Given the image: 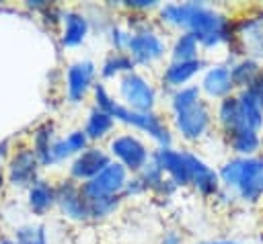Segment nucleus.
I'll use <instances>...</instances> for the list:
<instances>
[{
	"label": "nucleus",
	"instance_id": "f8f14e48",
	"mask_svg": "<svg viewBox=\"0 0 263 244\" xmlns=\"http://www.w3.org/2000/svg\"><path fill=\"white\" fill-rule=\"evenodd\" d=\"M129 178V172L117 164V162H109L95 178H90L88 182L80 185L82 193L86 199H99V197H121L123 187Z\"/></svg>",
	"mask_w": 263,
	"mask_h": 244
},
{
	"label": "nucleus",
	"instance_id": "bb28decb",
	"mask_svg": "<svg viewBox=\"0 0 263 244\" xmlns=\"http://www.w3.org/2000/svg\"><path fill=\"white\" fill-rule=\"evenodd\" d=\"M201 47L195 39V35H191L189 31H181L175 33L171 43H168V59L175 62H189V59H199L201 55Z\"/></svg>",
	"mask_w": 263,
	"mask_h": 244
},
{
	"label": "nucleus",
	"instance_id": "4c0bfd02",
	"mask_svg": "<svg viewBox=\"0 0 263 244\" xmlns=\"http://www.w3.org/2000/svg\"><path fill=\"white\" fill-rule=\"evenodd\" d=\"M158 244H185V236L179 228H166L160 238H158Z\"/></svg>",
	"mask_w": 263,
	"mask_h": 244
},
{
	"label": "nucleus",
	"instance_id": "e433bc0d",
	"mask_svg": "<svg viewBox=\"0 0 263 244\" xmlns=\"http://www.w3.org/2000/svg\"><path fill=\"white\" fill-rule=\"evenodd\" d=\"M242 92H247L259 107H263V68H261V72L255 76V80H253L247 88H242Z\"/></svg>",
	"mask_w": 263,
	"mask_h": 244
},
{
	"label": "nucleus",
	"instance_id": "6ab92c4d",
	"mask_svg": "<svg viewBox=\"0 0 263 244\" xmlns=\"http://www.w3.org/2000/svg\"><path fill=\"white\" fill-rule=\"evenodd\" d=\"M90 146L86 133L82 127H74L62 135H58L49 148V156L45 162V168H55L62 166L66 162H70L74 156H78L82 150H86Z\"/></svg>",
	"mask_w": 263,
	"mask_h": 244
},
{
	"label": "nucleus",
	"instance_id": "4468645a",
	"mask_svg": "<svg viewBox=\"0 0 263 244\" xmlns=\"http://www.w3.org/2000/svg\"><path fill=\"white\" fill-rule=\"evenodd\" d=\"M109 162H111V156L107 148L101 144H90L86 150H82L78 156H74L68 162V178L78 185H84L90 178H95Z\"/></svg>",
	"mask_w": 263,
	"mask_h": 244
},
{
	"label": "nucleus",
	"instance_id": "c85d7f7f",
	"mask_svg": "<svg viewBox=\"0 0 263 244\" xmlns=\"http://www.w3.org/2000/svg\"><path fill=\"white\" fill-rule=\"evenodd\" d=\"M16 244H49L47 228L39 221H25L14 228L10 236Z\"/></svg>",
	"mask_w": 263,
	"mask_h": 244
},
{
	"label": "nucleus",
	"instance_id": "a878e982",
	"mask_svg": "<svg viewBox=\"0 0 263 244\" xmlns=\"http://www.w3.org/2000/svg\"><path fill=\"white\" fill-rule=\"evenodd\" d=\"M55 137H58V125H55L53 119H43L31 131V144L29 146L35 152V156L39 158L43 168H45V162H47V156H49V148H51Z\"/></svg>",
	"mask_w": 263,
	"mask_h": 244
},
{
	"label": "nucleus",
	"instance_id": "a211bd4d",
	"mask_svg": "<svg viewBox=\"0 0 263 244\" xmlns=\"http://www.w3.org/2000/svg\"><path fill=\"white\" fill-rule=\"evenodd\" d=\"M90 33H92V27H90V18L84 8H66L64 10V18H62L60 35H58L62 49H76V47L84 45L86 39L90 37Z\"/></svg>",
	"mask_w": 263,
	"mask_h": 244
},
{
	"label": "nucleus",
	"instance_id": "4be33fe9",
	"mask_svg": "<svg viewBox=\"0 0 263 244\" xmlns=\"http://www.w3.org/2000/svg\"><path fill=\"white\" fill-rule=\"evenodd\" d=\"M214 123H216V131L220 135H228L230 131H236L247 125L242 119V111H240L236 92L214 103Z\"/></svg>",
	"mask_w": 263,
	"mask_h": 244
},
{
	"label": "nucleus",
	"instance_id": "5701e85b",
	"mask_svg": "<svg viewBox=\"0 0 263 244\" xmlns=\"http://www.w3.org/2000/svg\"><path fill=\"white\" fill-rule=\"evenodd\" d=\"M27 209L35 217H43L55 209V180L51 178H37L27 189Z\"/></svg>",
	"mask_w": 263,
	"mask_h": 244
},
{
	"label": "nucleus",
	"instance_id": "0eeeda50",
	"mask_svg": "<svg viewBox=\"0 0 263 244\" xmlns=\"http://www.w3.org/2000/svg\"><path fill=\"white\" fill-rule=\"evenodd\" d=\"M105 148L111 160L121 164L129 174H138L152 160V150H154L148 146V141L140 133L129 129L115 131L111 139L105 144Z\"/></svg>",
	"mask_w": 263,
	"mask_h": 244
},
{
	"label": "nucleus",
	"instance_id": "f704fd0d",
	"mask_svg": "<svg viewBox=\"0 0 263 244\" xmlns=\"http://www.w3.org/2000/svg\"><path fill=\"white\" fill-rule=\"evenodd\" d=\"M64 6H60V4H53V2H49V6L41 12V16H43V23L49 27V29H60L62 27V18H64Z\"/></svg>",
	"mask_w": 263,
	"mask_h": 244
},
{
	"label": "nucleus",
	"instance_id": "39448f33",
	"mask_svg": "<svg viewBox=\"0 0 263 244\" xmlns=\"http://www.w3.org/2000/svg\"><path fill=\"white\" fill-rule=\"evenodd\" d=\"M226 49L230 59L251 57L263 64V6L245 8L232 16V41Z\"/></svg>",
	"mask_w": 263,
	"mask_h": 244
},
{
	"label": "nucleus",
	"instance_id": "c9c22d12",
	"mask_svg": "<svg viewBox=\"0 0 263 244\" xmlns=\"http://www.w3.org/2000/svg\"><path fill=\"white\" fill-rule=\"evenodd\" d=\"M142 195H148L144 182L138 178V174H129V178H127V182H125V187H123L121 199H123V201H125V199H138V197H142Z\"/></svg>",
	"mask_w": 263,
	"mask_h": 244
},
{
	"label": "nucleus",
	"instance_id": "f257e3e1",
	"mask_svg": "<svg viewBox=\"0 0 263 244\" xmlns=\"http://www.w3.org/2000/svg\"><path fill=\"white\" fill-rule=\"evenodd\" d=\"M156 25L166 31H189L201 51L228 47L232 41V14L208 2H164L156 10Z\"/></svg>",
	"mask_w": 263,
	"mask_h": 244
},
{
	"label": "nucleus",
	"instance_id": "f3484780",
	"mask_svg": "<svg viewBox=\"0 0 263 244\" xmlns=\"http://www.w3.org/2000/svg\"><path fill=\"white\" fill-rule=\"evenodd\" d=\"M152 162L164 172V176H168L179 189H187L191 185V176H189V162H187V152L185 148H175V146H166V148H154L152 150Z\"/></svg>",
	"mask_w": 263,
	"mask_h": 244
},
{
	"label": "nucleus",
	"instance_id": "6e6552de",
	"mask_svg": "<svg viewBox=\"0 0 263 244\" xmlns=\"http://www.w3.org/2000/svg\"><path fill=\"white\" fill-rule=\"evenodd\" d=\"M125 53L132 57L136 68H154L162 66L168 59V39L166 33L156 25L152 29H144L132 33Z\"/></svg>",
	"mask_w": 263,
	"mask_h": 244
},
{
	"label": "nucleus",
	"instance_id": "79ce46f5",
	"mask_svg": "<svg viewBox=\"0 0 263 244\" xmlns=\"http://www.w3.org/2000/svg\"><path fill=\"white\" fill-rule=\"evenodd\" d=\"M0 244H16V242H14L12 238H2V240H0Z\"/></svg>",
	"mask_w": 263,
	"mask_h": 244
},
{
	"label": "nucleus",
	"instance_id": "7ed1b4c3",
	"mask_svg": "<svg viewBox=\"0 0 263 244\" xmlns=\"http://www.w3.org/2000/svg\"><path fill=\"white\" fill-rule=\"evenodd\" d=\"M90 105L107 111L117 125L127 127L129 131L140 133L144 139H150L154 144V148H166L173 146L175 135L171 131L168 119L158 113V111H150V113H142V111H132L127 107H123L117 96L111 92V88L105 82H97L92 92H90Z\"/></svg>",
	"mask_w": 263,
	"mask_h": 244
},
{
	"label": "nucleus",
	"instance_id": "2f4dec72",
	"mask_svg": "<svg viewBox=\"0 0 263 244\" xmlns=\"http://www.w3.org/2000/svg\"><path fill=\"white\" fill-rule=\"evenodd\" d=\"M105 35H107V41L111 45V51H125L127 49V43H129V37H132V31L123 23H117L115 21Z\"/></svg>",
	"mask_w": 263,
	"mask_h": 244
},
{
	"label": "nucleus",
	"instance_id": "b1692460",
	"mask_svg": "<svg viewBox=\"0 0 263 244\" xmlns=\"http://www.w3.org/2000/svg\"><path fill=\"white\" fill-rule=\"evenodd\" d=\"M138 178L144 182L146 191H148L150 195L158 197V199H168V197H173V195L179 191V187H177L168 176H164V172H162L152 160L138 172Z\"/></svg>",
	"mask_w": 263,
	"mask_h": 244
},
{
	"label": "nucleus",
	"instance_id": "ea45409f",
	"mask_svg": "<svg viewBox=\"0 0 263 244\" xmlns=\"http://www.w3.org/2000/svg\"><path fill=\"white\" fill-rule=\"evenodd\" d=\"M195 244H242L238 240H230V238H224V240H201V242H195Z\"/></svg>",
	"mask_w": 263,
	"mask_h": 244
},
{
	"label": "nucleus",
	"instance_id": "20e7f679",
	"mask_svg": "<svg viewBox=\"0 0 263 244\" xmlns=\"http://www.w3.org/2000/svg\"><path fill=\"white\" fill-rule=\"evenodd\" d=\"M222 189L230 191L236 201L245 205H259L263 201V152L240 158L230 156L218 166Z\"/></svg>",
	"mask_w": 263,
	"mask_h": 244
},
{
	"label": "nucleus",
	"instance_id": "412c9836",
	"mask_svg": "<svg viewBox=\"0 0 263 244\" xmlns=\"http://www.w3.org/2000/svg\"><path fill=\"white\" fill-rule=\"evenodd\" d=\"M226 150L232 156H240V158H249V156H257L263 150V135L261 131L253 129V127H240L236 131H230L228 135H222Z\"/></svg>",
	"mask_w": 263,
	"mask_h": 244
},
{
	"label": "nucleus",
	"instance_id": "cd10ccee",
	"mask_svg": "<svg viewBox=\"0 0 263 244\" xmlns=\"http://www.w3.org/2000/svg\"><path fill=\"white\" fill-rule=\"evenodd\" d=\"M228 68H230L232 84H234V88L238 92V90L247 88L255 80V76L261 72L263 64H259V62H255L251 57H236V59H230L228 62Z\"/></svg>",
	"mask_w": 263,
	"mask_h": 244
},
{
	"label": "nucleus",
	"instance_id": "dca6fc26",
	"mask_svg": "<svg viewBox=\"0 0 263 244\" xmlns=\"http://www.w3.org/2000/svg\"><path fill=\"white\" fill-rule=\"evenodd\" d=\"M199 92L208 103H218L230 94L236 92L232 78H230V68L228 62H212L199 76Z\"/></svg>",
	"mask_w": 263,
	"mask_h": 244
},
{
	"label": "nucleus",
	"instance_id": "a19ab883",
	"mask_svg": "<svg viewBox=\"0 0 263 244\" xmlns=\"http://www.w3.org/2000/svg\"><path fill=\"white\" fill-rule=\"evenodd\" d=\"M4 185H6V168L0 164V191L4 189Z\"/></svg>",
	"mask_w": 263,
	"mask_h": 244
},
{
	"label": "nucleus",
	"instance_id": "2eb2a0df",
	"mask_svg": "<svg viewBox=\"0 0 263 244\" xmlns=\"http://www.w3.org/2000/svg\"><path fill=\"white\" fill-rule=\"evenodd\" d=\"M187 152V162H189V176H191V189L201 197V199H216V195L222 191L220 174L218 168H214L208 160H203L197 152L191 148H185Z\"/></svg>",
	"mask_w": 263,
	"mask_h": 244
},
{
	"label": "nucleus",
	"instance_id": "1a4fd4ad",
	"mask_svg": "<svg viewBox=\"0 0 263 244\" xmlns=\"http://www.w3.org/2000/svg\"><path fill=\"white\" fill-rule=\"evenodd\" d=\"M99 82V66L88 57L70 62L64 70V96L70 105H82Z\"/></svg>",
	"mask_w": 263,
	"mask_h": 244
},
{
	"label": "nucleus",
	"instance_id": "c756f323",
	"mask_svg": "<svg viewBox=\"0 0 263 244\" xmlns=\"http://www.w3.org/2000/svg\"><path fill=\"white\" fill-rule=\"evenodd\" d=\"M88 201V213L90 221H107L111 219L123 205L121 197H99V199H86Z\"/></svg>",
	"mask_w": 263,
	"mask_h": 244
},
{
	"label": "nucleus",
	"instance_id": "7c9ffc66",
	"mask_svg": "<svg viewBox=\"0 0 263 244\" xmlns=\"http://www.w3.org/2000/svg\"><path fill=\"white\" fill-rule=\"evenodd\" d=\"M236 98H238V105H240V111H242V119L249 127L257 129V131H263V107H259L247 92L238 90L236 92Z\"/></svg>",
	"mask_w": 263,
	"mask_h": 244
},
{
	"label": "nucleus",
	"instance_id": "aec40b11",
	"mask_svg": "<svg viewBox=\"0 0 263 244\" xmlns=\"http://www.w3.org/2000/svg\"><path fill=\"white\" fill-rule=\"evenodd\" d=\"M115 127H117V123L107 111H103L95 105H90L86 109L82 129H84L90 144H101V146L107 144L111 139V135L115 133Z\"/></svg>",
	"mask_w": 263,
	"mask_h": 244
},
{
	"label": "nucleus",
	"instance_id": "9b49d317",
	"mask_svg": "<svg viewBox=\"0 0 263 244\" xmlns=\"http://www.w3.org/2000/svg\"><path fill=\"white\" fill-rule=\"evenodd\" d=\"M55 209L66 221L72 223H88L90 213H88V201L80 189L78 182L70 180L68 176L60 178L55 182Z\"/></svg>",
	"mask_w": 263,
	"mask_h": 244
},
{
	"label": "nucleus",
	"instance_id": "f03ea898",
	"mask_svg": "<svg viewBox=\"0 0 263 244\" xmlns=\"http://www.w3.org/2000/svg\"><path fill=\"white\" fill-rule=\"evenodd\" d=\"M166 115L173 135L187 146L201 144L216 131L214 105L201 96L197 84L166 92Z\"/></svg>",
	"mask_w": 263,
	"mask_h": 244
},
{
	"label": "nucleus",
	"instance_id": "9d476101",
	"mask_svg": "<svg viewBox=\"0 0 263 244\" xmlns=\"http://www.w3.org/2000/svg\"><path fill=\"white\" fill-rule=\"evenodd\" d=\"M41 162L29 144L18 146L10 152L6 160V182L14 189H29L37 178H41Z\"/></svg>",
	"mask_w": 263,
	"mask_h": 244
},
{
	"label": "nucleus",
	"instance_id": "473e14b6",
	"mask_svg": "<svg viewBox=\"0 0 263 244\" xmlns=\"http://www.w3.org/2000/svg\"><path fill=\"white\" fill-rule=\"evenodd\" d=\"M132 33L144 31V29H152L156 27V18H152L150 14L144 12H123V21H121Z\"/></svg>",
	"mask_w": 263,
	"mask_h": 244
},
{
	"label": "nucleus",
	"instance_id": "ddd939ff",
	"mask_svg": "<svg viewBox=\"0 0 263 244\" xmlns=\"http://www.w3.org/2000/svg\"><path fill=\"white\" fill-rule=\"evenodd\" d=\"M208 59L199 57V59H189V62H175V59H166L160 66V74H158V84L164 92H173L179 90L183 86H189L197 76H201V72L208 68Z\"/></svg>",
	"mask_w": 263,
	"mask_h": 244
},
{
	"label": "nucleus",
	"instance_id": "393cba45",
	"mask_svg": "<svg viewBox=\"0 0 263 244\" xmlns=\"http://www.w3.org/2000/svg\"><path fill=\"white\" fill-rule=\"evenodd\" d=\"M134 70H138V68L125 51H109L103 57L101 66H99V80L105 82V84L107 82H117L121 76L134 72Z\"/></svg>",
	"mask_w": 263,
	"mask_h": 244
},
{
	"label": "nucleus",
	"instance_id": "58836bf2",
	"mask_svg": "<svg viewBox=\"0 0 263 244\" xmlns=\"http://www.w3.org/2000/svg\"><path fill=\"white\" fill-rule=\"evenodd\" d=\"M25 6L29 8V10H33V12H43L47 6H49V2L47 0H29V2H25Z\"/></svg>",
	"mask_w": 263,
	"mask_h": 244
},
{
	"label": "nucleus",
	"instance_id": "423d86ee",
	"mask_svg": "<svg viewBox=\"0 0 263 244\" xmlns=\"http://www.w3.org/2000/svg\"><path fill=\"white\" fill-rule=\"evenodd\" d=\"M115 96L123 107L132 111L150 113L158 109L160 90L148 74L134 70L115 82Z\"/></svg>",
	"mask_w": 263,
	"mask_h": 244
},
{
	"label": "nucleus",
	"instance_id": "72a5a7b5",
	"mask_svg": "<svg viewBox=\"0 0 263 244\" xmlns=\"http://www.w3.org/2000/svg\"><path fill=\"white\" fill-rule=\"evenodd\" d=\"M119 10L123 12H144V14H150V12H156L160 8V2L156 0H123L121 4H117Z\"/></svg>",
	"mask_w": 263,
	"mask_h": 244
}]
</instances>
